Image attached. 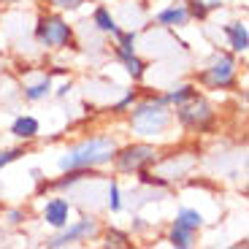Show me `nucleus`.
<instances>
[{"mask_svg": "<svg viewBox=\"0 0 249 249\" xmlns=\"http://www.w3.org/2000/svg\"><path fill=\"white\" fill-rule=\"evenodd\" d=\"M225 36L231 41L233 52H247L249 49V33H247V25L244 22H231V25H225Z\"/></svg>", "mask_w": 249, "mask_h": 249, "instance_id": "9b49d317", "label": "nucleus"}, {"mask_svg": "<svg viewBox=\"0 0 249 249\" xmlns=\"http://www.w3.org/2000/svg\"><path fill=\"white\" fill-rule=\"evenodd\" d=\"M49 89H52V79H49V76H44L41 81H36V84L25 87V98L27 100H44L46 95H49Z\"/></svg>", "mask_w": 249, "mask_h": 249, "instance_id": "dca6fc26", "label": "nucleus"}, {"mask_svg": "<svg viewBox=\"0 0 249 249\" xmlns=\"http://www.w3.org/2000/svg\"><path fill=\"white\" fill-rule=\"evenodd\" d=\"M155 160H157V149L149 146V143H130L124 149H117V155H114V162H117V168L122 174H133V171L138 174Z\"/></svg>", "mask_w": 249, "mask_h": 249, "instance_id": "423d86ee", "label": "nucleus"}, {"mask_svg": "<svg viewBox=\"0 0 249 249\" xmlns=\"http://www.w3.org/2000/svg\"><path fill=\"white\" fill-rule=\"evenodd\" d=\"M38 130H41V124H38L36 117H17L11 124V133L22 141H33L38 136Z\"/></svg>", "mask_w": 249, "mask_h": 249, "instance_id": "f8f14e48", "label": "nucleus"}, {"mask_svg": "<svg viewBox=\"0 0 249 249\" xmlns=\"http://www.w3.org/2000/svg\"><path fill=\"white\" fill-rule=\"evenodd\" d=\"M92 22H95V27H98L100 33H108V36H117V33H119V27H117V22H114L111 11H108V8H103V6L95 8Z\"/></svg>", "mask_w": 249, "mask_h": 249, "instance_id": "4468645a", "label": "nucleus"}, {"mask_svg": "<svg viewBox=\"0 0 249 249\" xmlns=\"http://www.w3.org/2000/svg\"><path fill=\"white\" fill-rule=\"evenodd\" d=\"M36 41L46 49H65L73 41V30L57 14H41L36 22Z\"/></svg>", "mask_w": 249, "mask_h": 249, "instance_id": "7ed1b4c3", "label": "nucleus"}, {"mask_svg": "<svg viewBox=\"0 0 249 249\" xmlns=\"http://www.w3.org/2000/svg\"><path fill=\"white\" fill-rule=\"evenodd\" d=\"M68 92H71V84H62V87L57 89V95H60V98H65V95H68Z\"/></svg>", "mask_w": 249, "mask_h": 249, "instance_id": "b1692460", "label": "nucleus"}, {"mask_svg": "<svg viewBox=\"0 0 249 249\" xmlns=\"http://www.w3.org/2000/svg\"><path fill=\"white\" fill-rule=\"evenodd\" d=\"M19 155H22V149H6V152H0V168H6L8 162H14Z\"/></svg>", "mask_w": 249, "mask_h": 249, "instance_id": "aec40b11", "label": "nucleus"}, {"mask_svg": "<svg viewBox=\"0 0 249 249\" xmlns=\"http://www.w3.org/2000/svg\"><path fill=\"white\" fill-rule=\"evenodd\" d=\"M176 222L184 225V228H190V231H198L200 225H203V217H200V212H195V209H179Z\"/></svg>", "mask_w": 249, "mask_h": 249, "instance_id": "f3484780", "label": "nucleus"}, {"mask_svg": "<svg viewBox=\"0 0 249 249\" xmlns=\"http://www.w3.org/2000/svg\"><path fill=\"white\" fill-rule=\"evenodd\" d=\"M168 124H171V111H168V100L165 98L143 100L130 114V127L141 138L160 136V133L168 130Z\"/></svg>", "mask_w": 249, "mask_h": 249, "instance_id": "f03ea898", "label": "nucleus"}, {"mask_svg": "<svg viewBox=\"0 0 249 249\" xmlns=\"http://www.w3.org/2000/svg\"><path fill=\"white\" fill-rule=\"evenodd\" d=\"M157 22H160L162 27H184L187 22H190V11H187L184 3L168 6V8H162V11L157 14Z\"/></svg>", "mask_w": 249, "mask_h": 249, "instance_id": "1a4fd4ad", "label": "nucleus"}, {"mask_svg": "<svg viewBox=\"0 0 249 249\" xmlns=\"http://www.w3.org/2000/svg\"><path fill=\"white\" fill-rule=\"evenodd\" d=\"M108 209H111V212H119V209H122V200H119V187H117V181H111V184H108Z\"/></svg>", "mask_w": 249, "mask_h": 249, "instance_id": "6ab92c4d", "label": "nucleus"}, {"mask_svg": "<svg viewBox=\"0 0 249 249\" xmlns=\"http://www.w3.org/2000/svg\"><path fill=\"white\" fill-rule=\"evenodd\" d=\"M108 247H127V236L117 231H108Z\"/></svg>", "mask_w": 249, "mask_h": 249, "instance_id": "4be33fe9", "label": "nucleus"}, {"mask_svg": "<svg viewBox=\"0 0 249 249\" xmlns=\"http://www.w3.org/2000/svg\"><path fill=\"white\" fill-rule=\"evenodd\" d=\"M195 95H198V89H195L193 84H184V87H179V89H174V92L165 95V100L174 103V106H181V103H187V100H193Z\"/></svg>", "mask_w": 249, "mask_h": 249, "instance_id": "a211bd4d", "label": "nucleus"}, {"mask_svg": "<svg viewBox=\"0 0 249 249\" xmlns=\"http://www.w3.org/2000/svg\"><path fill=\"white\" fill-rule=\"evenodd\" d=\"M117 141L111 136H95L87 141L71 146L65 155L60 157V171H76V168H98L114 160L117 155Z\"/></svg>", "mask_w": 249, "mask_h": 249, "instance_id": "f257e3e1", "label": "nucleus"}, {"mask_svg": "<svg viewBox=\"0 0 249 249\" xmlns=\"http://www.w3.org/2000/svg\"><path fill=\"white\" fill-rule=\"evenodd\" d=\"M114 54L122 60V65L127 68V73L133 76V79H141L143 73H146V62L141 60V57L136 54V52L130 49H122V46H114Z\"/></svg>", "mask_w": 249, "mask_h": 249, "instance_id": "9d476101", "label": "nucleus"}, {"mask_svg": "<svg viewBox=\"0 0 249 249\" xmlns=\"http://www.w3.org/2000/svg\"><path fill=\"white\" fill-rule=\"evenodd\" d=\"M68 214H71V203L65 198H52L44 209V219L57 231H62L68 225Z\"/></svg>", "mask_w": 249, "mask_h": 249, "instance_id": "6e6552de", "label": "nucleus"}, {"mask_svg": "<svg viewBox=\"0 0 249 249\" xmlns=\"http://www.w3.org/2000/svg\"><path fill=\"white\" fill-rule=\"evenodd\" d=\"M214 8H219V0H187L190 19H206Z\"/></svg>", "mask_w": 249, "mask_h": 249, "instance_id": "2eb2a0df", "label": "nucleus"}, {"mask_svg": "<svg viewBox=\"0 0 249 249\" xmlns=\"http://www.w3.org/2000/svg\"><path fill=\"white\" fill-rule=\"evenodd\" d=\"M176 117L184 127L190 130H206L214 122V106L209 100H203L200 95H195L193 100H187L181 106H176Z\"/></svg>", "mask_w": 249, "mask_h": 249, "instance_id": "39448f33", "label": "nucleus"}, {"mask_svg": "<svg viewBox=\"0 0 249 249\" xmlns=\"http://www.w3.org/2000/svg\"><path fill=\"white\" fill-rule=\"evenodd\" d=\"M193 238H195V231H190V228H184V225L174 222L171 225V233H168V241L174 244V247L179 249H187V247H193Z\"/></svg>", "mask_w": 249, "mask_h": 249, "instance_id": "ddd939ff", "label": "nucleus"}, {"mask_svg": "<svg viewBox=\"0 0 249 249\" xmlns=\"http://www.w3.org/2000/svg\"><path fill=\"white\" fill-rule=\"evenodd\" d=\"M57 8H62V11H73V8H79L81 3H87V0H52Z\"/></svg>", "mask_w": 249, "mask_h": 249, "instance_id": "412c9836", "label": "nucleus"}, {"mask_svg": "<svg viewBox=\"0 0 249 249\" xmlns=\"http://www.w3.org/2000/svg\"><path fill=\"white\" fill-rule=\"evenodd\" d=\"M133 100H136V92H127V95H124V98L117 103V111H124V108H127V106L133 103Z\"/></svg>", "mask_w": 249, "mask_h": 249, "instance_id": "5701e85b", "label": "nucleus"}, {"mask_svg": "<svg viewBox=\"0 0 249 249\" xmlns=\"http://www.w3.org/2000/svg\"><path fill=\"white\" fill-rule=\"evenodd\" d=\"M236 73H238L236 57L228 54V52H217L212 65L200 73V81L212 89H228V87L236 84Z\"/></svg>", "mask_w": 249, "mask_h": 249, "instance_id": "20e7f679", "label": "nucleus"}, {"mask_svg": "<svg viewBox=\"0 0 249 249\" xmlns=\"http://www.w3.org/2000/svg\"><path fill=\"white\" fill-rule=\"evenodd\" d=\"M92 233H98V222H95L92 217H84V219H79L76 225H71V228L65 225V233L52 238L49 247H68V244L79 241V238H87V236H92Z\"/></svg>", "mask_w": 249, "mask_h": 249, "instance_id": "0eeeda50", "label": "nucleus"}]
</instances>
